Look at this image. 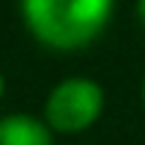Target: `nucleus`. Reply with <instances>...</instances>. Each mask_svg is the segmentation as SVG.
I'll return each mask as SVG.
<instances>
[{
	"label": "nucleus",
	"instance_id": "obj_5",
	"mask_svg": "<svg viewBox=\"0 0 145 145\" xmlns=\"http://www.w3.org/2000/svg\"><path fill=\"white\" fill-rule=\"evenodd\" d=\"M142 98H145V80H142Z\"/></svg>",
	"mask_w": 145,
	"mask_h": 145
},
{
	"label": "nucleus",
	"instance_id": "obj_4",
	"mask_svg": "<svg viewBox=\"0 0 145 145\" xmlns=\"http://www.w3.org/2000/svg\"><path fill=\"white\" fill-rule=\"evenodd\" d=\"M136 15H139V18H142V24H145V0H142L139 6H136Z\"/></svg>",
	"mask_w": 145,
	"mask_h": 145
},
{
	"label": "nucleus",
	"instance_id": "obj_2",
	"mask_svg": "<svg viewBox=\"0 0 145 145\" xmlns=\"http://www.w3.org/2000/svg\"><path fill=\"white\" fill-rule=\"evenodd\" d=\"M104 107V92L86 77H71L59 83L48 98V121L56 130H83L98 118Z\"/></svg>",
	"mask_w": 145,
	"mask_h": 145
},
{
	"label": "nucleus",
	"instance_id": "obj_6",
	"mask_svg": "<svg viewBox=\"0 0 145 145\" xmlns=\"http://www.w3.org/2000/svg\"><path fill=\"white\" fill-rule=\"evenodd\" d=\"M0 92H3V80H0Z\"/></svg>",
	"mask_w": 145,
	"mask_h": 145
},
{
	"label": "nucleus",
	"instance_id": "obj_3",
	"mask_svg": "<svg viewBox=\"0 0 145 145\" xmlns=\"http://www.w3.org/2000/svg\"><path fill=\"white\" fill-rule=\"evenodd\" d=\"M0 145H50V133L33 116L0 118Z\"/></svg>",
	"mask_w": 145,
	"mask_h": 145
},
{
	"label": "nucleus",
	"instance_id": "obj_1",
	"mask_svg": "<svg viewBox=\"0 0 145 145\" xmlns=\"http://www.w3.org/2000/svg\"><path fill=\"white\" fill-rule=\"evenodd\" d=\"M24 15L30 30L50 48H80L104 30L113 15L110 0H27Z\"/></svg>",
	"mask_w": 145,
	"mask_h": 145
}]
</instances>
